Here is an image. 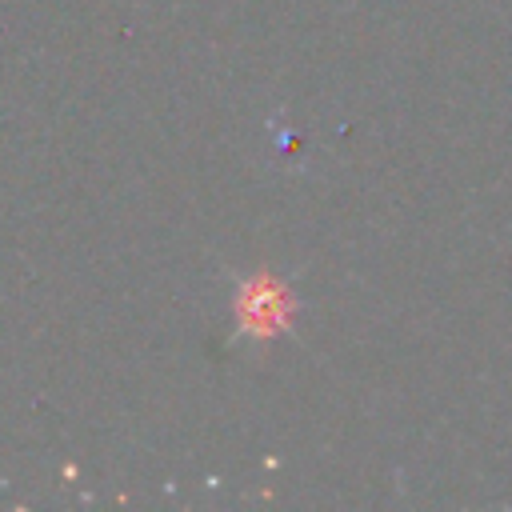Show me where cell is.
Wrapping results in <instances>:
<instances>
[{
	"label": "cell",
	"instance_id": "1",
	"mask_svg": "<svg viewBox=\"0 0 512 512\" xmlns=\"http://www.w3.org/2000/svg\"><path fill=\"white\" fill-rule=\"evenodd\" d=\"M292 292L280 280L256 276L236 292V324L248 336H276L292 324Z\"/></svg>",
	"mask_w": 512,
	"mask_h": 512
}]
</instances>
